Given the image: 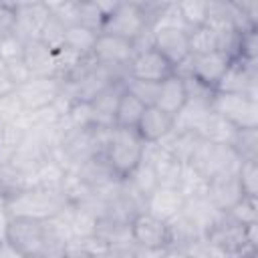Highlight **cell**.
<instances>
[{
  "label": "cell",
  "instance_id": "cell-1",
  "mask_svg": "<svg viewBox=\"0 0 258 258\" xmlns=\"http://www.w3.org/2000/svg\"><path fill=\"white\" fill-rule=\"evenodd\" d=\"M71 202L60 189H46V187H28L18 194L6 198V206L12 218H28L48 222L64 212Z\"/></svg>",
  "mask_w": 258,
  "mask_h": 258
},
{
  "label": "cell",
  "instance_id": "cell-2",
  "mask_svg": "<svg viewBox=\"0 0 258 258\" xmlns=\"http://www.w3.org/2000/svg\"><path fill=\"white\" fill-rule=\"evenodd\" d=\"M143 147L145 143L139 139L135 129L113 127L107 143V151H105V161L109 163V167L119 179H125L141 163Z\"/></svg>",
  "mask_w": 258,
  "mask_h": 258
},
{
  "label": "cell",
  "instance_id": "cell-3",
  "mask_svg": "<svg viewBox=\"0 0 258 258\" xmlns=\"http://www.w3.org/2000/svg\"><path fill=\"white\" fill-rule=\"evenodd\" d=\"M256 230H258V224L242 226L236 220H232L228 214H224L206 238L216 248H220L228 258L250 256V254H256Z\"/></svg>",
  "mask_w": 258,
  "mask_h": 258
},
{
  "label": "cell",
  "instance_id": "cell-4",
  "mask_svg": "<svg viewBox=\"0 0 258 258\" xmlns=\"http://www.w3.org/2000/svg\"><path fill=\"white\" fill-rule=\"evenodd\" d=\"M187 165L194 171H198L202 177L212 179L220 173L236 171L240 165V157L230 145H220V143L200 139L187 159Z\"/></svg>",
  "mask_w": 258,
  "mask_h": 258
},
{
  "label": "cell",
  "instance_id": "cell-5",
  "mask_svg": "<svg viewBox=\"0 0 258 258\" xmlns=\"http://www.w3.org/2000/svg\"><path fill=\"white\" fill-rule=\"evenodd\" d=\"M210 107L216 115L232 123L236 129L258 127V99L234 93H214Z\"/></svg>",
  "mask_w": 258,
  "mask_h": 258
},
{
  "label": "cell",
  "instance_id": "cell-6",
  "mask_svg": "<svg viewBox=\"0 0 258 258\" xmlns=\"http://www.w3.org/2000/svg\"><path fill=\"white\" fill-rule=\"evenodd\" d=\"M151 30V22L141 2H119L117 8L107 16L101 32L115 34L127 40H137L141 34Z\"/></svg>",
  "mask_w": 258,
  "mask_h": 258
},
{
  "label": "cell",
  "instance_id": "cell-7",
  "mask_svg": "<svg viewBox=\"0 0 258 258\" xmlns=\"http://www.w3.org/2000/svg\"><path fill=\"white\" fill-rule=\"evenodd\" d=\"M62 93V79L56 77H32L24 85L14 89V99L26 113H40L54 105Z\"/></svg>",
  "mask_w": 258,
  "mask_h": 258
},
{
  "label": "cell",
  "instance_id": "cell-8",
  "mask_svg": "<svg viewBox=\"0 0 258 258\" xmlns=\"http://www.w3.org/2000/svg\"><path fill=\"white\" fill-rule=\"evenodd\" d=\"M91 56L97 64L109 67V69L127 77V67L135 56V46L127 38L107 34V32H99Z\"/></svg>",
  "mask_w": 258,
  "mask_h": 258
},
{
  "label": "cell",
  "instance_id": "cell-9",
  "mask_svg": "<svg viewBox=\"0 0 258 258\" xmlns=\"http://www.w3.org/2000/svg\"><path fill=\"white\" fill-rule=\"evenodd\" d=\"M46 234H48L46 222L28 220V218H12L6 240L14 244L24 256H40L46 244Z\"/></svg>",
  "mask_w": 258,
  "mask_h": 258
},
{
  "label": "cell",
  "instance_id": "cell-10",
  "mask_svg": "<svg viewBox=\"0 0 258 258\" xmlns=\"http://www.w3.org/2000/svg\"><path fill=\"white\" fill-rule=\"evenodd\" d=\"M230 58L216 50L210 54H202V56H189L181 67L175 69L177 75H189L196 81H200L202 85H206L208 89L216 91V85L220 83V79L224 77V73L230 67Z\"/></svg>",
  "mask_w": 258,
  "mask_h": 258
},
{
  "label": "cell",
  "instance_id": "cell-11",
  "mask_svg": "<svg viewBox=\"0 0 258 258\" xmlns=\"http://www.w3.org/2000/svg\"><path fill=\"white\" fill-rule=\"evenodd\" d=\"M187 32L189 30L175 28V26H155V28H151V44H153V48L173 69L181 67L189 58Z\"/></svg>",
  "mask_w": 258,
  "mask_h": 258
},
{
  "label": "cell",
  "instance_id": "cell-12",
  "mask_svg": "<svg viewBox=\"0 0 258 258\" xmlns=\"http://www.w3.org/2000/svg\"><path fill=\"white\" fill-rule=\"evenodd\" d=\"M216 93H234L258 99V64L246 60H232L228 71L216 85Z\"/></svg>",
  "mask_w": 258,
  "mask_h": 258
},
{
  "label": "cell",
  "instance_id": "cell-13",
  "mask_svg": "<svg viewBox=\"0 0 258 258\" xmlns=\"http://www.w3.org/2000/svg\"><path fill=\"white\" fill-rule=\"evenodd\" d=\"M14 34L22 42L38 40L40 30L50 16L46 2H14Z\"/></svg>",
  "mask_w": 258,
  "mask_h": 258
},
{
  "label": "cell",
  "instance_id": "cell-14",
  "mask_svg": "<svg viewBox=\"0 0 258 258\" xmlns=\"http://www.w3.org/2000/svg\"><path fill=\"white\" fill-rule=\"evenodd\" d=\"M175 69L155 50V48H145L135 52L133 60L127 67V77L137 79V81H149V83H161L167 77H171Z\"/></svg>",
  "mask_w": 258,
  "mask_h": 258
},
{
  "label": "cell",
  "instance_id": "cell-15",
  "mask_svg": "<svg viewBox=\"0 0 258 258\" xmlns=\"http://www.w3.org/2000/svg\"><path fill=\"white\" fill-rule=\"evenodd\" d=\"M131 238L139 248H167V224L147 212H139L131 220Z\"/></svg>",
  "mask_w": 258,
  "mask_h": 258
},
{
  "label": "cell",
  "instance_id": "cell-16",
  "mask_svg": "<svg viewBox=\"0 0 258 258\" xmlns=\"http://www.w3.org/2000/svg\"><path fill=\"white\" fill-rule=\"evenodd\" d=\"M206 198L220 210V212H230L242 198V187L238 181V169L236 171H228V173H220L212 179H208V189H206Z\"/></svg>",
  "mask_w": 258,
  "mask_h": 258
},
{
  "label": "cell",
  "instance_id": "cell-17",
  "mask_svg": "<svg viewBox=\"0 0 258 258\" xmlns=\"http://www.w3.org/2000/svg\"><path fill=\"white\" fill-rule=\"evenodd\" d=\"M171 129H173V117H169L167 113H163L153 105V107H145L135 127V133L143 143H159Z\"/></svg>",
  "mask_w": 258,
  "mask_h": 258
},
{
  "label": "cell",
  "instance_id": "cell-18",
  "mask_svg": "<svg viewBox=\"0 0 258 258\" xmlns=\"http://www.w3.org/2000/svg\"><path fill=\"white\" fill-rule=\"evenodd\" d=\"M183 198L175 187H157L145 200V212L159 218L161 222H169L183 208Z\"/></svg>",
  "mask_w": 258,
  "mask_h": 258
},
{
  "label": "cell",
  "instance_id": "cell-19",
  "mask_svg": "<svg viewBox=\"0 0 258 258\" xmlns=\"http://www.w3.org/2000/svg\"><path fill=\"white\" fill-rule=\"evenodd\" d=\"M123 93H125V79H119L91 101L95 125L115 127V111H117V105H119V99Z\"/></svg>",
  "mask_w": 258,
  "mask_h": 258
},
{
  "label": "cell",
  "instance_id": "cell-20",
  "mask_svg": "<svg viewBox=\"0 0 258 258\" xmlns=\"http://www.w3.org/2000/svg\"><path fill=\"white\" fill-rule=\"evenodd\" d=\"M22 60L28 67V71H30L32 77H56L54 50H50L40 40H28V42H24Z\"/></svg>",
  "mask_w": 258,
  "mask_h": 258
},
{
  "label": "cell",
  "instance_id": "cell-21",
  "mask_svg": "<svg viewBox=\"0 0 258 258\" xmlns=\"http://www.w3.org/2000/svg\"><path fill=\"white\" fill-rule=\"evenodd\" d=\"M181 212L196 224V228L208 236L210 230L220 222V218L224 216V212H220L206 196H200V198H189L183 202V208Z\"/></svg>",
  "mask_w": 258,
  "mask_h": 258
},
{
  "label": "cell",
  "instance_id": "cell-22",
  "mask_svg": "<svg viewBox=\"0 0 258 258\" xmlns=\"http://www.w3.org/2000/svg\"><path fill=\"white\" fill-rule=\"evenodd\" d=\"M185 101H187L185 85L177 73H173L171 77H167L165 81L159 83V93H157V101H155L157 109H161L169 117H175L179 113V109L185 105Z\"/></svg>",
  "mask_w": 258,
  "mask_h": 258
},
{
  "label": "cell",
  "instance_id": "cell-23",
  "mask_svg": "<svg viewBox=\"0 0 258 258\" xmlns=\"http://www.w3.org/2000/svg\"><path fill=\"white\" fill-rule=\"evenodd\" d=\"M165 224H167V250H181L183 252L194 242L206 238L183 212H179L175 218H171Z\"/></svg>",
  "mask_w": 258,
  "mask_h": 258
},
{
  "label": "cell",
  "instance_id": "cell-24",
  "mask_svg": "<svg viewBox=\"0 0 258 258\" xmlns=\"http://www.w3.org/2000/svg\"><path fill=\"white\" fill-rule=\"evenodd\" d=\"M210 113H212L210 101H206V99H187L185 105L179 109V113L173 117V129L198 135Z\"/></svg>",
  "mask_w": 258,
  "mask_h": 258
},
{
  "label": "cell",
  "instance_id": "cell-25",
  "mask_svg": "<svg viewBox=\"0 0 258 258\" xmlns=\"http://www.w3.org/2000/svg\"><path fill=\"white\" fill-rule=\"evenodd\" d=\"M75 173L79 175L81 181H85L89 187L93 189H103L109 187L111 183H115L119 177L113 173V169L109 167V163L105 161V157H93L89 161H85L83 165H79L75 169Z\"/></svg>",
  "mask_w": 258,
  "mask_h": 258
},
{
  "label": "cell",
  "instance_id": "cell-26",
  "mask_svg": "<svg viewBox=\"0 0 258 258\" xmlns=\"http://www.w3.org/2000/svg\"><path fill=\"white\" fill-rule=\"evenodd\" d=\"M200 139L202 137L196 135V133H185V131L171 129L157 145L163 151H167L169 155H173L175 159H179L181 163H187V159H189V155H191V151H194V147L198 145Z\"/></svg>",
  "mask_w": 258,
  "mask_h": 258
},
{
  "label": "cell",
  "instance_id": "cell-27",
  "mask_svg": "<svg viewBox=\"0 0 258 258\" xmlns=\"http://www.w3.org/2000/svg\"><path fill=\"white\" fill-rule=\"evenodd\" d=\"M236 133L238 129L228 123L226 119H222L220 115H216L214 111L208 115L206 123L202 125L200 129V137L206 139V141H212V143H220V145H234V139H236Z\"/></svg>",
  "mask_w": 258,
  "mask_h": 258
},
{
  "label": "cell",
  "instance_id": "cell-28",
  "mask_svg": "<svg viewBox=\"0 0 258 258\" xmlns=\"http://www.w3.org/2000/svg\"><path fill=\"white\" fill-rule=\"evenodd\" d=\"M187 46H189V56L210 54L220 50V36L212 26L202 24L187 32Z\"/></svg>",
  "mask_w": 258,
  "mask_h": 258
},
{
  "label": "cell",
  "instance_id": "cell-29",
  "mask_svg": "<svg viewBox=\"0 0 258 258\" xmlns=\"http://www.w3.org/2000/svg\"><path fill=\"white\" fill-rule=\"evenodd\" d=\"M97 36H99L97 30L87 28L83 24H73V26L64 28V44L62 46L79 52L81 56H91L93 46L97 42Z\"/></svg>",
  "mask_w": 258,
  "mask_h": 258
},
{
  "label": "cell",
  "instance_id": "cell-30",
  "mask_svg": "<svg viewBox=\"0 0 258 258\" xmlns=\"http://www.w3.org/2000/svg\"><path fill=\"white\" fill-rule=\"evenodd\" d=\"M145 111V105L141 101H137L131 93H123L121 99H119V105H117V111H115V127H121V129H135L141 115Z\"/></svg>",
  "mask_w": 258,
  "mask_h": 258
},
{
  "label": "cell",
  "instance_id": "cell-31",
  "mask_svg": "<svg viewBox=\"0 0 258 258\" xmlns=\"http://www.w3.org/2000/svg\"><path fill=\"white\" fill-rule=\"evenodd\" d=\"M26 131L20 129L14 121H0V165L8 163L22 143Z\"/></svg>",
  "mask_w": 258,
  "mask_h": 258
},
{
  "label": "cell",
  "instance_id": "cell-32",
  "mask_svg": "<svg viewBox=\"0 0 258 258\" xmlns=\"http://www.w3.org/2000/svg\"><path fill=\"white\" fill-rule=\"evenodd\" d=\"M145 200H147V196L153 191V189H157L159 187V183H157V175H155V169H153V165L147 161V159H141V163L129 173V177H125Z\"/></svg>",
  "mask_w": 258,
  "mask_h": 258
},
{
  "label": "cell",
  "instance_id": "cell-33",
  "mask_svg": "<svg viewBox=\"0 0 258 258\" xmlns=\"http://www.w3.org/2000/svg\"><path fill=\"white\" fill-rule=\"evenodd\" d=\"M181 20L185 22V26L191 30L196 26L206 24L208 20V0H181L175 2Z\"/></svg>",
  "mask_w": 258,
  "mask_h": 258
},
{
  "label": "cell",
  "instance_id": "cell-34",
  "mask_svg": "<svg viewBox=\"0 0 258 258\" xmlns=\"http://www.w3.org/2000/svg\"><path fill=\"white\" fill-rule=\"evenodd\" d=\"M234 151L240 161H254L258 159V127L256 129H238L234 139Z\"/></svg>",
  "mask_w": 258,
  "mask_h": 258
},
{
  "label": "cell",
  "instance_id": "cell-35",
  "mask_svg": "<svg viewBox=\"0 0 258 258\" xmlns=\"http://www.w3.org/2000/svg\"><path fill=\"white\" fill-rule=\"evenodd\" d=\"M64 173H67V169H64L58 161L48 159V161H44V163L36 169V173H34L36 185H38V187H46V189H60L62 179H64Z\"/></svg>",
  "mask_w": 258,
  "mask_h": 258
},
{
  "label": "cell",
  "instance_id": "cell-36",
  "mask_svg": "<svg viewBox=\"0 0 258 258\" xmlns=\"http://www.w3.org/2000/svg\"><path fill=\"white\" fill-rule=\"evenodd\" d=\"M206 189H208V179L202 177L198 171H194L187 163L183 167V173H181V179L177 183V191L181 194L183 200H189V198H200V196H206Z\"/></svg>",
  "mask_w": 258,
  "mask_h": 258
},
{
  "label": "cell",
  "instance_id": "cell-37",
  "mask_svg": "<svg viewBox=\"0 0 258 258\" xmlns=\"http://www.w3.org/2000/svg\"><path fill=\"white\" fill-rule=\"evenodd\" d=\"M46 8L52 18H56L64 28L79 24V0H58V2H46Z\"/></svg>",
  "mask_w": 258,
  "mask_h": 258
},
{
  "label": "cell",
  "instance_id": "cell-38",
  "mask_svg": "<svg viewBox=\"0 0 258 258\" xmlns=\"http://www.w3.org/2000/svg\"><path fill=\"white\" fill-rule=\"evenodd\" d=\"M125 91L131 93L137 101H141L145 107H153L159 93V83L149 81H137V79H125Z\"/></svg>",
  "mask_w": 258,
  "mask_h": 258
},
{
  "label": "cell",
  "instance_id": "cell-39",
  "mask_svg": "<svg viewBox=\"0 0 258 258\" xmlns=\"http://www.w3.org/2000/svg\"><path fill=\"white\" fill-rule=\"evenodd\" d=\"M238 181L242 194L248 198H258V159L240 161L238 165Z\"/></svg>",
  "mask_w": 258,
  "mask_h": 258
},
{
  "label": "cell",
  "instance_id": "cell-40",
  "mask_svg": "<svg viewBox=\"0 0 258 258\" xmlns=\"http://www.w3.org/2000/svg\"><path fill=\"white\" fill-rule=\"evenodd\" d=\"M232 220H236L242 226H250V224H258V202L256 198H248L244 196L230 212H226Z\"/></svg>",
  "mask_w": 258,
  "mask_h": 258
},
{
  "label": "cell",
  "instance_id": "cell-41",
  "mask_svg": "<svg viewBox=\"0 0 258 258\" xmlns=\"http://www.w3.org/2000/svg\"><path fill=\"white\" fill-rule=\"evenodd\" d=\"M234 60H246V62L258 60V28H250V30L240 32L238 56Z\"/></svg>",
  "mask_w": 258,
  "mask_h": 258
},
{
  "label": "cell",
  "instance_id": "cell-42",
  "mask_svg": "<svg viewBox=\"0 0 258 258\" xmlns=\"http://www.w3.org/2000/svg\"><path fill=\"white\" fill-rule=\"evenodd\" d=\"M79 24L101 32V28L105 24V14L99 8L97 0L95 2H79Z\"/></svg>",
  "mask_w": 258,
  "mask_h": 258
},
{
  "label": "cell",
  "instance_id": "cell-43",
  "mask_svg": "<svg viewBox=\"0 0 258 258\" xmlns=\"http://www.w3.org/2000/svg\"><path fill=\"white\" fill-rule=\"evenodd\" d=\"M38 40H40L42 44H46L50 50H58V48L64 44V26H62L56 18L48 16L46 24H44L42 30H40Z\"/></svg>",
  "mask_w": 258,
  "mask_h": 258
},
{
  "label": "cell",
  "instance_id": "cell-44",
  "mask_svg": "<svg viewBox=\"0 0 258 258\" xmlns=\"http://www.w3.org/2000/svg\"><path fill=\"white\" fill-rule=\"evenodd\" d=\"M22 52H24V42H22L14 32L0 40V60H2L4 64H6V62L20 60V58H22Z\"/></svg>",
  "mask_w": 258,
  "mask_h": 258
},
{
  "label": "cell",
  "instance_id": "cell-45",
  "mask_svg": "<svg viewBox=\"0 0 258 258\" xmlns=\"http://www.w3.org/2000/svg\"><path fill=\"white\" fill-rule=\"evenodd\" d=\"M185 254H189L191 258H228L220 248H216L208 238H202L198 242H194L187 250H183Z\"/></svg>",
  "mask_w": 258,
  "mask_h": 258
},
{
  "label": "cell",
  "instance_id": "cell-46",
  "mask_svg": "<svg viewBox=\"0 0 258 258\" xmlns=\"http://www.w3.org/2000/svg\"><path fill=\"white\" fill-rule=\"evenodd\" d=\"M14 2H0V40L14 32Z\"/></svg>",
  "mask_w": 258,
  "mask_h": 258
},
{
  "label": "cell",
  "instance_id": "cell-47",
  "mask_svg": "<svg viewBox=\"0 0 258 258\" xmlns=\"http://www.w3.org/2000/svg\"><path fill=\"white\" fill-rule=\"evenodd\" d=\"M6 71H8V77H10V81H12L14 87H20V85H24L26 81L32 79V75H30V71L24 64L22 58L20 60H14V62H6Z\"/></svg>",
  "mask_w": 258,
  "mask_h": 258
},
{
  "label": "cell",
  "instance_id": "cell-48",
  "mask_svg": "<svg viewBox=\"0 0 258 258\" xmlns=\"http://www.w3.org/2000/svg\"><path fill=\"white\" fill-rule=\"evenodd\" d=\"M14 85H12V81H10V77H8V71H6V64L0 60V101L2 99H6V97H10V95H14Z\"/></svg>",
  "mask_w": 258,
  "mask_h": 258
},
{
  "label": "cell",
  "instance_id": "cell-49",
  "mask_svg": "<svg viewBox=\"0 0 258 258\" xmlns=\"http://www.w3.org/2000/svg\"><path fill=\"white\" fill-rule=\"evenodd\" d=\"M12 222V216L8 212V206H6V198L0 196V240H6V234H8V226Z\"/></svg>",
  "mask_w": 258,
  "mask_h": 258
},
{
  "label": "cell",
  "instance_id": "cell-50",
  "mask_svg": "<svg viewBox=\"0 0 258 258\" xmlns=\"http://www.w3.org/2000/svg\"><path fill=\"white\" fill-rule=\"evenodd\" d=\"M167 248H135L133 258H165Z\"/></svg>",
  "mask_w": 258,
  "mask_h": 258
},
{
  "label": "cell",
  "instance_id": "cell-51",
  "mask_svg": "<svg viewBox=\"0 0 258 258\" xmlns=\"http://www.w3.org/2000/svg\"><path fill=\"white\" fill-rule=\"evenodd\" d=\"M0 258H24V254L8 240H0Z\"/></svg>",
  "mask_w": 258,
  "mask_h": 258
},
{
  "label": "cell",
  "instance_id": "cell-52",
  "mask_svg": "<svg viewBox=\"0 0 258 258\" xmlns=\"http://www.w3.org/2000/svg\"><path fill=\"white\" fill-rule=\"evenodd\" d=\"M64 258H89V254L81 252V250H79V248H75V246H69V248H67Z\"/></svg>",
  "mask_w": 258,
  "mask_h": 258
},
{
  "label": "cell",
  "instance_id": "cell-53",
  "mask_svg": "<svg viewBox=\"0 0 258 258\" xmlns=\"http://www.w3.org/2000/svg\"><path fill=\"white\" fill-rule=\"evenodd\" d=\"M165 258H191L189 254L181 252V250H167V256Z\"/></svg>",
  "mask_w": 258,
  "mask_h": 258
},
{
  "label": "cell",
  "instance_id": "cell-54",
  "mask_svg": "<svg viewBox=\"0 0 258 258\" xmlns=\"http://www.w3.org/2000/svg\"><path fill=\"white\" fill-rule=\"evenodd\" d=\"M109 254H111V258H133V252H113V250H109Z\"/></svg>",
  "mask_w": 258,
  "mask_h": 258
},
{
  "label": "cell",
  "instance_id": "cell-55",
  "mask_svg": "<svg viewBox=\"0 0 258 258\" xmlns=\"http://www.w3.org/2000/svg\"><path fill=\"white\" fill-rule=\"evenodd\" d=\"M89 258H111V254H109V250H107V252H97V254H91Z\"/></svg>",
  "mask_w": 258,
  "mask_h": 258
},
{
  "label": "cell",
  "instance_id": "cell-56",
  "mask_svg": "<svg viewBox=\"0 0 258 258\" xmlns=\"http://www.w3.org/2000/svg\"><path fill=\"white\" fill-rule=\"evenodd\" d=\"M230 258H256V254H250V256H230Z\"/></svg>",
  "mask_w": 258,
  "mask_h": 258
},
{
  "label": "cell",
  "instance_id": "cell-57",
  "mask_svg": "<svg viewBox=\"0 0 258 258\" xmlns=\"http://www.w3.org/2000/svg\"><path fill=\"white\" fill-rule=\"evenodd\" d=\"M24 258H42V256H24Z\"/></svg>",
  "mask_w": 258,
  "mask_h": 258
}]
</instances>
